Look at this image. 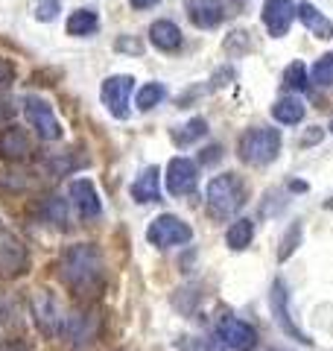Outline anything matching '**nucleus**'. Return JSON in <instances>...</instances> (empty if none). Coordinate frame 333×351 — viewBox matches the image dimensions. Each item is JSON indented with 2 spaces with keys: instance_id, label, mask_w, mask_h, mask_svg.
Wrapping results in <instances>:
<instances>
[{
  "instance_id": "nucleus-1",
  "label": "nucleus",
  "mask_w": 333,
  "mask_h": 351,
  "mask_svg": "<svg viewBox=\"0 0 333 351\" xmlns=\"http://www.w3.org/2000/svg\"><path fill=\"white\" fill-rule=\"evenodd\" d=\"M59 276L76 295L91 299V295H97L99 287H103V258L88 243L71 246L59 261Z\"/></svg>"
},
{
  "instance_id": "nucleus-2",
  "label": "nucleus",
  "mask_w": 333,
  "mask_h": 351,
  "mask_svg": "<svg viewBox=\"0 0 333 351\" xmlns=\"http://www.w3.org/2000/svg\"><path fill=\"white\" fill-rule=\"evenodd\" d=\"M246 202L243 199V184L234 173H225V176H217V179H210L208 184V208L210 214L225 219L231 214L240 211V205Z\"/></svg>"
},
{
  "instance_id": "nucleus-3",
  "label": "nucleus",
  "mask_w": 333,
  "mask_h": 351,
  "mask_svg": "<svg viewBox=\"0 0 333 351\" xmlns=\"http://www.w3.org/2000/svg\"><path fill=\"white\" fill-rule=\"evenodd\" d=\"M281 149L278 129H249L240 138V158L246 164H269Z\"/></svg>"
},
{
  "instance_id": "nucleus-4",
  "label": "nucleus",
  "mask_w": 333,
  "mask_h": 351,
  "mask_svg": "<svg viewBox=\"0 0 333 351\" xmlns=\"http://www.w3.org/2000/svg\"><path fill=\"white\" fill-rule=\"evenodd\" d=\"M190 237H193L190 226L182 223V219L173 217V214H164V217H158V219H152L149 228H147V240H149L152 246H158V249L182 246V243H187Z\"/></svg>"
},
{
  "instance_id": "nucleus-5",
  "label": "nucleus",
  "mask_w": 333,
  "mask_h": 351,
  "mask_svg": "<svg viewBox=\"0 0 333 351\" xmlns=\"http://www.w3.org/2000/svg\"><path fill=\"white\" fill-rule=\"evenodd\" d=\"M24 114L27 120L32 123V129L38 132V138L44 141H56V138H62V126H59V120H56L53 114V108L41 100V97H27L24 100Z\"/></svg>"
},
{
  "instance_id": "nucleus-6",
  "label": "nucleus",
  "mask_w": 333,
  "mask_h": 351,
  "mask_svg": "<svg viewBox=\"0 0 333 351\" xmlns=\"http://www.w3.org/2000/svg\"><path fill=\"white\" fill-rule=\"evenodd\" d=\"M217 337L222 346L234 348V351H251L258 346V331H254L251 325H246L243 319H234V316H225V319H219L217 325Z\"/></svg>"
},
{
  "instance_id": "nucleus-7",
  "label": "nucleus",
  "mask_w": 333,
  "mask_h": 351,
  "mask_svg": "<svg viewBox=\"0 0 333 351\" xmlns=\"http://www.w3.org/2000/svg\"><path fill=\"white\" fill-rule=\"evenodd\" d=\"M132 88H135V80L132 76H108L103 82V103L106 108L114 117H129V97H132Z\"/></svg>"
},
{
  "instance_id": "nucleus-8",
  "label": "nucleus",
  "mask_w": 333,
  "mask_h": 351,
  "mask_svg": "<svg viewBox=\"0 0 333 351\" xmlns=\"http://www.w3.org/2000/svg\"><path fill=\"white\" fill-rule=\"evenodd\" d=\"M199 182V170L190 158H173L170 167H166V191L173 196H187L196 191Z\"/></svg>"
},
{
  "instance_id": "nucleus-9",
  "label": "nucleus",
  "mask_w": 333,
  "mask_h": 351,
  "mask_svg": "<svg viewBox=\"0 0 333 351\" xmlns=\"http://www.w3.org/2000/svg\"><path fill=\"white\" fill-rule=\"evenodd\" d=\"M269 302H272V313H275V319H278V325L284 328L290 337H295V339H301V343H313L301 328H298L295 322H293V316H290V293H286V287H284V281H275L272 284V295H269Z\"/></svg>"
},
{
  "instance_id": "nucleus-10",
  "label": "nucleus",
  "mask_w": 333,
  "mask_h": 351,
  "mask_svg": "<svg viewBox=\"0 0 333 351\" xmlns=\"http://www.w3.org/2000/svg\"><path fill=\"white\" fill-rule=\"evenodd\" d=\"M295 9L298 6L293 3V0H266L263 3V24H266V29H269L275 38L286 36L293 18H295Z\"/></svg>"
},
{
  "instance_id": "nucleus-11",
  "label": "nucleus",
  "mask_w": 333,
  "mask_h": 351,
  "mask_svg": "<svg viewBox=\"0 0 333 351\" xmlns=\"http://www.w3.org/2000/svg\"><path fill=\"white\" fill-rule=\"evenodd\" d=\"M32 313H36V322L44 334H56L62 331V316H59V302L50 290H38L36 302H32Z\"/></svg>"
},
{
  "instance_id": "nucleus-12",
  "label": "nucleus",
  "mask_w": 333,
  "mask_h": 351,
  "mask_svg": "<svg viewBox=\"0 0 333 351\" xmlns=\"http://www.w3.org/2000/svg\"><path fill=\"white\" fill-rule=\"evenodd\" d=\"M184 6H187V18H190L196 27H202V29L217 27L219 21L225 18L222 0H184Z\"/></svg>"
},
{
  "instance_id": "nucleus-13",
  "label": "nucleus",
  "mask_w": 333,
  "mask_h": 351,
  "mask_svg": "<svg viewBox=\"0 0 333 351\" xmlns=\"http://www.w3.org/2000/svg\"><path fill=\"white\" fill-rule=\"evenodd\" d=\"M71 196H73L76 211H79V217H85V219H94V217H99V211H103V205H99V196H97L94 184L88 182V179L71 182Z\"/></svg>"
},
{
  "instance_id": "nucleus-14",
  "label": "nucleus",
  "mask_w": 333,
  "mask_h": 351,
  "mask_svg": "<svg viewBox=\"0 0 333 351\" xmlns=\"http://www.w3.org/2000/svg\"><path fill=\"white\" fill-rule=\"evenodd\" d=\"M27 263V252L9 232H0V272H21Z\"/></svg>"
},
{
  "instance_id": "nucleus-15",
  "label": "nucleus",
  "mask_w": 333,
  "mask_h": 351,
  "mask_svg": "<svg viewBox=\"0 0 333 351\" xmlns=\"http://www.w3.org/2000/svg\"><path fill=\"white\" fill-rule=\"evenodd\" d=\"M0 156L9 158V161L27 158L29 156V138H27V132L9 126L3 135H0Z\"/></svg>"
},
{
  "instance_id": "nucleus-16",
  "label": "nucleus",
  "mask_w": 333,
  "mask_h": 351,
  "mask_svg": "<svg viewBox=\"0 0 333 351\" xmlns=\"http://www.w3.org/2000/svg\"><path fill=\"white\" fill-rule=\"evenodd\" d=\"M132 199H138V202H158L161 199L158 167H149L138 176V182L132 184Z\"/></svg>"
},
{
  "instance_id": "nucleus-17",
  "label": "nucleus",
  "mask_w": 333,
  "mask_h": 351,
  "mask_svg": "<svg viewBox=\"0 0 333 351\" xmlns=\"http://www.w3.org/2000/svg\"><path fill=\"white\" fill-rule=\"evenodd\" d=\"M149 38L158 50H179L182 47V29L173 21H155L149 27Z\"/></svg>"
},
{
  "instance_id": "nucleus-18",
  "label": "nucleus",
  "mask_w": 333,
  "mask_h": 351,
  "mask_svg": "<svg viewBox=\"0 0 333 351\" xmlns=\"http://www.w3.org/2000/svg\"><path fill=\"white\" fill-rule=\"evenodd\" d=\"M295 15L304 21V27L310 29V32H316L319 38H333V24L319 12V9L313 6V3H298V9H295Z\"/></svg>"
},
{
  "instance_id": "nucleus-19",
  "label": "nucleus",
  "mask_w": 333,
  "mask_h": 351,
  "mask_svg": "<svg viewBox=\"0 0 333 351\" xmlns=\"http://www.w3.org/2000/svg\"><path fill=\"white\" fill-rule=\"evenodd\" d=\"M272 117L278 123H298L304 117V106L298 97H284V100H278L272 106Z\"/></svg>"
},
{
  "instance_id": "nucleus-20",
  "label": "nucleus",
  "mask_w": 333,
  "mask_h": 351,
  "mask_svg": "<svg viewBox=\"0 0 333 351\" xmlns=\"http://www.w3.org/2000/svg\"><path fill=\"white\" fill-rule=\"evenodd\" d=\"M97 27H99V18H97V12H91V9H76V12L68 18L71 36H94Z\"/></svg>"
},
{
  "instance_id": "nucleus-21",
  "label": "nucleus",
  "mask_w": 333,
  "mask_h": 351,
  "mask_svg": "<svg viewBox=\"0 0 333 351\" xmlns=\"http://www.w3.org/2000/svg\"><path fill=\"white\" fill-rule=\"evenodd\" d=\"M251 234H254V223H251V219H237V223L228 228L225 243L234 252H240V249H246L251 243Z\"/></svg>"
},
{
  "instance_id": "nucleus-22",
  "label": "nucleus",
  "mask_w": 333,
  "mask_h": 351,
  "mask_svg": "<svg viewBox=\"0 0 333 351\" xmlns=\"http://www.w3.org/2000/svg\"><path fill=\"white\" fill-rule=\"evenodd\" d=\"M205 132H208L205 117H193L190 123H184L182 129H175V132H173V141H175L179 147H187V144H193L196 138H202Z\"/></svg>"
},
{
  "instance_id": "nucleus-23",
  "label": "nucleus",
  "mask_w": 333,
  "mask_h": 351,
  "mask_svg": "<svg viewBox=\"0 0 333 351\" xmlns=\"http://www.w3.org/2000/svg\"><path fill=\"white\" fill-rule=\"evenodd\" d=\"M164 85H158V82H149V85H143L140 91H138V108L140 112H149V108H155L161 100H164Z\"/></svg>"
},
{
  "instance_id": "nucleus-24",
  "label": "nucleus",
  "mask_w": 333,
  "mask_h": 351,
  "mask_svg": "<svg viewBox=\"0 0 333 351\" xmlns=\"http://www.w3.org/2000/svg\"><path fill=\"white\" fill-rule=\"evenodd\" d=\"M284 85L293 88V91H307L310 82H307V68H304V62H293L290 68L284 71Z\"/></svg>"
},
{
  "instance_id": "nucleus-25",
  "label": "nucleus",
  "mask_w": 333,
  "mask_h": 351,
  "mask_svg": "<svg viewBox=\"0 0 333 351\" xmlns=\"http://www.w3.org/2000/svg\"><path fill=\"white\" fill-rule=\"evenodd\" d=\"M313 82L333 85V53H325V56L313 64Z\"/></svg>"
},
{
  "instance_id": "nucleus-26",
  "label": "nucleus",
  "mask_w": 333,
  "mask_h": 351,
  "mask_svg": "<svg viewBox=\"0 0 333 351\" xmlns=\"http://www.w3.org/2000/svg\"><path fill=\"white\" fill-rule=\"evenodd\" d=\"M298 240H301V226L295 223V226L290 228V232H286V237L281 240V252H278V258H281V261L290 258L293 252H295V243H298Z\"/></svg>"
},
{
  "instance_id": "nucleus-27",
  "label": "nucleus",
  "mask_w": 333,
  "mask_h": 351,
  "mask_svg": "<svg viewBox=\"0 0 333 351\" xmlns=\"http://www.w3.org/2000/svg\"><path fill=\"white\" fill-rule=\"evenodd\" d=\"M175 346H179L182 351H219L210 339H202V337H182Z\"/></svg>"
},
{
  "instance_id": "nucleus-28",
  "label": "nucleus",
  "mask_w": 333,
  "mask_h": 351,
  "mask_svg": "<svg viewBox=\"0 0 333 351\" xmlns=\"http://www.w3.org/2000/svg\"><path fill=\"white\" fill-rule=\"evenodd\" d=\"M59 12H62V0H38V6H36L38 21H53Z\"/></svg>"
},
{
  "instance_id": "nucleus-29",
  "label": "nucleus",
  "mask_w": 333,
  "mask_h": 351,
  "mask_svg": "<svg viewBox=\"0 0 333 351\" xmlns=\"http://www.w3.org/2000/svg\"><path fill=\"white\" fill-rule=\"evenodd\" d=\"M12 76H15V71H12V64H9L6 59H0V88H3V85H9V82H12Z\"/></svg>"
},
{
  "instance_id": "nucleus-30",
  "label": "nucleus",
  "mask_w": 333,
  "mask_h": 351,
  "mask_svg": "<svg viewBox=\"0 0 333 351\" xmlns=\"http://www.w3.org/2000/svg\"><path fill=\"white\" fill-rule=\"evenodd\" d=\"M117 50H126V53H140V41H132V38H120L117 41Z\"/></svg>"
},
{
  "instance_id": "nucleus-31",
  "label": "nucleus",
  "mask_w": 333,
  "mask_h": 351,
  "mask_svg": "<svg viewBox=\"0 0 333 351\" xmlns=\"http://www.w3.org/2000/svg\"><path fill=\"white\" fill-rule=\"evenodd\" d=\"M155 3H158V0H132V6H135V9H149Z\"/></svg>"
},
{
  "instance_id": "nucleus-32",
  "label": "nucleus",
  "mask_w": 333,
  "mask_h": 351,
  "mask_svg": "<svg viewBox=\"0 0 333 351\" xmlns=\"http://www.w3.org/2000/svg\"><path fill=\"white\" fill-rule=\"evenodd\" d=\"M217 158H219V147H210L208 156H202V161H217Z\"/></svg>"
},
{
  "instance_id": "nucleus-33",
  "label": "nucleus",
  "mask_w": 333,
  "mask_h": 351,
  "mask_svg": "<svg viewBox=\"0 0 333 351\" xmlns=\"http://www.w3.org/2000/svg\"><path fill=\"white\" fill-rule=\"evenodd\" d=\"M328 208H333V199H328Z\"/></svg>"
},
{
  "instance_id": "nucleus-34",
  "label": "nucleus",
  "mask_w": 333,
  "mask_h": 351,
  "mask_svg": "<svg viewBox=\"0 0 333 351\" xmlns=\"http://www.w3.org/2000/svg\"><path fill=\"white\" fill-rule=\"evenodd\" d=\"M330 129H333V123H330Z\"/></svg>"
}]
</instances>
